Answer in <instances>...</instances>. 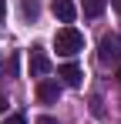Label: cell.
Here are the masks:
<instances>
[{
  "label": "cell",
  "instance_id": "1",
  "mask_svg": "<svg viewBox=\"0 0 121 124\" xmlns=\"http://www.w3.org/2000/svg\"><path fill=\"white\" fill-rule=\"evenodd\" d=\"M54 47H57L60 57H74V54H81L84 50V34H81L78 27H60L57 34H54Z\"/></svg>",
  "mask_w": 121,
  "mask_h": 124
},
{
  "label": "cell",
  "instance_id": "2",
  "mask_svg": "<svg viewBox=\"0 0 121 124\" xmlns=\"http://www.w3.org/2000/svg\"><path fill=\"white\" fill-rule=\"evenodd\" d=\"M98 61L101 64H121V44L114 37H101L98 44Z\"/></svg>",
  "mask_w": 121,
  "mask_h": 124
},
{
  "label": "cell",
  "instance_id": "3",
  "mask_svg": "<svg viewBox=\"0 0 121 124\" xmlns=\"http://www.w3.org/2000/svg\"><path fill=\"white\" fill-rule=\"evenodd\" d=\"M51 74V57L44 47H30V77H44Z\"/></svg>",
  "mask_w": 121,
  "mask_h": 124
},
{
  "label": "cell",
  "instance_id": "4",
  "mask_svg": "<svg viewBox=\"0 0 121 124\" xmlns=\"http://www.w3.org/2000/svg\"><path fill=\"white\" fill-rule=\"evenodd\" d=\"M37 97H40V104H57V97H60V81H40L37 84Z\"/></svg>",
  "mask_w": 121,
  "mask_h": 124
},
{
  "label": "cell",
  "instance_id": "5",
  "mask_svg": "<svg viewBox=\"0 0 121 124\" xmlns=\"http://www.w3.org/2000/svg\"><path fill=\"white\" fill-rule=\"evenodd\" d=\"M54 17H57L60 23H74V17H78L74 0H54Z\"/></svg>",
  "mask_w": 121,
  "mask_h": 124
},
{
  "label": "cell",
  "instance_id": "6",
  "mask_svg": "<svg viewBox=\"0 0 121 124\" xmlns=\"http://www.w3.org/2000/svg\"><path fill=\"white\" fill-rule=\"evenodd\" d=\"M57 77H60V84H67V87H81V77H84V74H81V67L78 64H64V67H60L57 70Z\"/></svg>",
  "mask_w": 121,
  "mask_h": 124
},
{
  "label": "cell",
  "instance_id": "7",
  "mask_svg": "<svg viewBox=\"0 0 121 124\" xmlns=\"http://www.w3.org/2000/svg\"><path fill=\"white\" fill-rule=\"evenodd\" d=\"M20 14H24V20H37V14H40V0H20Z\"/></svg>",
  "mask_w": 121,
  "mask_h": 124
},
{
  "label": "cell",
  "instance_id": "8",
  "mask_svg": "<svg viewBox=\"0 0 121 124\" xmlns=\"http://www.w3.org/2000/svg\"><path fill=\"white\" fill-rule=\"evenodd\" d=\"M0 77H17V54L0 57Z\"/></svg>",
  "mask_w": 121,
  "mask_h": 124
},
{
  "label": "cell",
  "instance_id": "9",
  "mask_svg": "<svg viewBox=\"0 0 121 124\" xmlns=\"http://www.w3.org/2000/svg\"><path fill=\"white\" fill-rule=\"evenodd\" d=\"M104 3H108V0H84V3H81V10H84V17H101Z\"/></svg>",
  "mask_w": 121,
  "mask_h": 124
},
{
  "label": "cell",
  "instance_id": "10",
  "mask_svg": "<svg viewBox=\"0 0 121 124\" xmlns=\"http://www.w3.org/2000/svg\"><path fill=\"white\" fill-rule=\"evenodd\" d=\"M0 124H27V117L24 114H10V117H3Z\"/></svg>",
  "mask_w": 121,
  "mask_h": 124
},
{
  "label": "cell",
  "instance_id": "11",
  "mask_svg": "<svg viewBox=\"0 0 121 124\" xmlns=\"http://www.w3.org/2000/svg\"><path fill=\"white\" fill-rule=\"evenodd\" d=\"M34 124H57V121H54V117H47V114H44V117H37V121H34Z\"/></svg>",
  "mask_w": 121,
  "mask_h": 124
},
{
  "label": "cell",
  "instance_id": "12",
  "mask_svg": "<svg viewBox=\"0 0 121 124\" xmlns=\"http://www.w3.org/2000/svg\"><path fill=\"white\" fill-rule=\"evenodd\" d=\"M3 14H7V3H3V0H0V20H3Z\"/></svg>",
  "mask_w": 121,
  "mask_h": 124
},
{
  "label": "cell",
  "instance_id": "13",
  "mask_svg": "<svg viewBox=\"0 0 121 124\" xmlns=\"http://www.w3.org/2000/svg\"><path fill=\"white\" fill-rule=\"evenodd\" d=\"M3 107H7V97H3V94H0V111H3Z\"/></svg>",
  "mask_w": 121,
  "mask_h": 124
},
{
  "label": "cell",
  "instance_id": "14",
  "mask_svg": "<svg viewBox=\"0 0 121 124\" xmlns=\"http://www.w3.org/2000/svg\"><path fill=\"white\" fill-rule=\"evenodd\" d=\"M111 3H114V7H118V10H121V0H111Z\"/></svg>",
  "mask_w": 121,
  "mask_h": 124
},
{
  "label": "cell",
  "instance_id": "15",
  "mask_svg": "<svg viewBox=\"0 0 121 124\" xmlns=\"http://www.w3.org/2000/svg\"><path fill=\"white\" fill-rule=\"evenodd\" d=\"M118 84H121V64H118Z\"/></svg>",
  "mask_w": 121,
  "mask_h": 124
}]
</instances>
